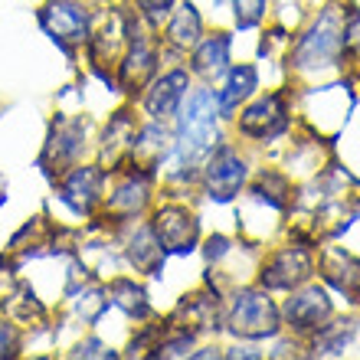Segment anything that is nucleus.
<instances>
[{"mask_svg":"<svg viewBox=\"0 0 360 360\" xmlns=\"http://www.w3.org/2000/svg\"><path fill=\"white\" fill-rule=\"evenodd\" d=\"M344 23L347 10L341 4H328L288 46V69L295 76H324L328 69L344 66Z\"/></svg>","mask_w":360,"mask_h":360,"instance_id":"f257e3e1","label":"nucleus"},{"mask_svg":"<svg viewBox=\"0 0 360 360\" xmlns=\"http://www.w3.org/2000/svg\"><path fill=\"white\" fill-rule=\"evenodd\" d=\"M223 328L243 341H266L282 334V308L269 298L262 285L243 288L239 285L223 311Z\"/></svg>","mask_w":360,"mask_h":360,"instance_id":"f03ea898","label":"nucleus"},{"mask_svg":"<svg viewBox=\"0 0 360 360\" xmlns=\"http://www.w3.org/2000/svg\"><path fill=\"white\" fill-rule=\"evenodd\" d=\"M249 180V161L239 154L236 144H223L219 141L213 151L203 158L200 164V184L203 193L217 203H229L233 197H239L246 190Z\"/></svg>","mask_w":360,"mask_h":360,"instance_id":"7ed1b4c3","label":"nucleus"},{"mask_svg":"<svg viewBox=\"0 0 360 360\" xmlns=\"http://www.w3.org/2000/svg\"><path fill=\"white\" fill-rule=\"evenodd\" d=\"M314 275V256L311 246H282L269 252L259 266L256 285H262L266 292H295L298 285L311 282Z\"/></svg>","mask_w":360,"mask_h":360,"instance_id":"20e7f679","label":"nucleus"},{"mask_svg":"<svg viewBox=\"0 0 360 360\" xmlns=\"http://www.w3.org/2000/svg\"><path fill=\"white\" fill-rule=\"evenodd\" d=\"M292 124V105L285 92L259 95L256 102H249L236 118V131L249 141H275L282 138Z\"/></svg>","mask_w":360,"mask_h":360,"instance_id":"39448f33","label":"nucleus"},{"mask_svg":"<svg viewBox=\"0 0 360 360\" xmlns=\"http://www.w3.org/2000/svg\"><path fill=\"white\" fill-rule=\"evenodd\" d=\"M334 318V302L328 298L321 285L304 282L292 292V298L282 304V328L295 334V338H311L321 324Z\"/></svg>","mask_w":360,"mask_h":360,"instance_id":"423d86ee","label":"nucleus"},{"mask_svg":"<svg viewBox=\"0 0 360 360\" xmlns=\"http://www.w3.org/2000/svg\"><path fill=\"white\" fill-rule=\"evenodd\" d=\"M39 23L66 53L89 43V10L82 0H49L39 10Z\"/></svg>","mask_w":360,"mask_h":360,"instance_id":"0eeeda50","label":"nucleus"},{"mask_svg":"<svg viewBox=\"0 0 360 360\" xmlns=\"http://www.w3.org/2000/svg\"><path fill=\"white\" fill-rule=\"evenodd\" d=\"M151 233L158 236L164 252H177V256L193 252V249H197V239H200L197 213L187 210L184 203H164V207L154 210Z\"/></svg>","mask_w":360,"mask_h":360,"instance_id":"6e6552de","label":"nucleus"},{"mask_svg":"<svg viewBox=\"0 0 360 360\" xmlns=\"http://www.w3.org/2000/svg\"><path fill=\"white\" fill-rule=\"evenodd\" d=\"M154 76H158V49H154V43L144 37L131 39L122 63H118V86L128 95H141L151 86Z\"/></svg>","mask_w":360,"mask_h":360,"instance_id":"1a4fd4ad","label":"nucleus"},{"mask_svg":"<svg viewBox=\"0 0 360 360\" xmlns=\"http://www.w3.org/2000/svg\"><path fill=\"white\" fill-rule=\"evenodd\" d=\"M219 321H223V311H219V292L210 288V292H193L187 295L184 302L177 304L171 324L177 331H187V334H203V331H217Z\"/></svg>","mask_w":360,"mask_h":360,"instance_id":"9d476101","label":"nucleus"},{"mask_svg":"<svg viewBox=\"0 0 360 360\" xmlns=\"http://www.w3.org/2000/svg\"><path fill=\"white\" fill-rule=\"evenodd\" d=\"M190 89V76L187 69H171V72H161V79H151V86L144 92V108L154 122H167L174 118L184 102V95Z\"/></svg>","mask_w":360,"mask_h":360,"instance_id":"9b49d317","label":"nucleus"},{"mask_svg":"<svg viewBox=\"0 0 360 360\" xmlns=\"http://www.w3.org/2000/svg\"><path fill=\"white\" fill-rule=\"evenodd\" d=\"M134 138H138V118H134L128 108L115 112L112 122H108V128H105V134H102V164H108L105 171L128 167Z\"/></svg>","mask_w":360,"mask_h":360,"instance_id":"f8f14e48","label":"nucleus"},{"mask_svg":"<svg viewBox=\"0 0 360 360\" xmlns=\"http://www.w3.org/2000/svg\"><path fill=\"white\" fill-rule=\"evenodd\" d=\"M102 184H105V171L102 167H72V171L63 177V200L76 213H92L98 203H102Z\"/></svg>","mask_w":360,"mask_h":360,"instance_id":"ddd939ff","label":"nucleus"},{"mask_svg":"<svg viewBox=\"0 0 360 360\" xmlns=\"http://www.w3.org/2000/svg\"><path fill=\"white\" fill-rule=\"evenodd\" d=\"M128 167H131V171L118 180V187L112 190V197L105 200V207L122 219L141 213L144 203H148V197H151V171L134 167V164H128Z\"/></svg>","mask_w":360,"mask_h":360,"instance_id":"4468645a","label":"nucleus"},{"mask_svg":"<svg viewBox=\"0 0 360 360\" xmlns=\"http://www.w3.org/2000/svg\"><path fill=\"white\" fill-rule=\"evenodd\" d=\"M229 49H233L229 33L200 37V43L193 46V56H190V72L200 76L203 82H217L219 76H226L229 69Z\"/></svg>","mask_w":360,"mask_h":360,"instance_id":"2eb2a0df","label":"nucleus"},{"mask_svg":"<svg viewBox=\"0 0 360 360\" xmlns=\"http://www.w3.org/2000/svg\"><path fill=\"white\" fill-rule=\"evenodd\" d=\"M318 269H321L328 285L344 292L351 302H360V262L351 252H344L338 246H328L321 252V259H318Z\"/></svg>","mask_w":360,"mask_h":360,"instance_id":"dca6fc26","label":"nucleus"},{"mask_svg":"<svg viewBox=\"0 0 360 360\" xmlns=\"http://www.w3.org/2000/svg\"><path fill=\"white\" fill-rule=\"evenodd\" d=\"M259 89V69L252 63H239V66L226 69V82L223 89H217L219 95V118H233L243 105L256 95Z\"/></svg>","mask_w":360,"mask_h":360,"instance_id":"f3484780","label":"nucleus"},{"mask_svg":"<svg viewBox=\"0 0 360 360\" xmlns=\"http://www.w3.org/2000/svg\"><path fill=\"white\" fill-rule=\"evenodd\" d=\"M82 138H86V124L82 122H56L53 124V134H49V141H46L43 164H56L53 171L63 174L66 164H72L79 158V151H82Z\"/></svg>","mask_w":360,"mask_h":360,"instance_id":"a211bd4d","label":"nucleus"},{"mask_svg":"<svg viewBox=\"0 0 360 360\" xmlns=\"http://www.w3.org/2000/svg\"><path fill=\"white\" fill-rule=\"evenodd\" d=\"M203 37V20H200L197 7L190 0H180L177 7H171L167 13V30H164V43L174 49H193Z\"/></svg>","mask_w":360,"mask_h":360,"instance_id":"6ab92c4d","label":"nucleus"},{"mask_svg":"<svg viewBox=\"0 0 360 360\" xmlns=\"http://www.w3.org/2000/svg\"><path fill=\"white\" fill-rule=\"evenodd\" d=\"M164 256H167V252L161 249V243H158V236L151 233V226L134 229L131 243H128V259H131V266L138 269V272L158 275L164 266Z\"/></svg>","mask_w":360,"mask_h":360,"instance_id":"aec40b11","label":"nucleus"},{"mask_svg":"<svg viewBox=\"0 0 360 360\" xmlns=\"http://www.w3.org/2000/svg\"><path fill=\"white\" fill-rule=\"evenodd\" d=\"M108 302H115L128 318H148L151 314V304H148V295H144L141 285H134V278H115L108 285Z\"/></svg>","mask_w":360,"mask_h":360,"instance_id":"412c9836","label":"nucleus"},{"mask_svg":"<svg viewBox=\"0 0 360 360\" xmlns=\"http://www.w3.org/2000/svg\"><path fill=\"white\" fill-rule=\"evenodd\" d=\"M269 0H233V13H236V27L239 30H252L259 27L269 13Z\"/></svg>","mask_w":360,"mask_h":360,"instance_id":"4be33fe9","label":"nucleus"},{"mask_svg":"<svg viewBox=\"0 0 360 360\" xmlns=\"http://www.w3.org/2000/svg\"><path fill=\"white\" fill-rule=\"evenodd\" d=\"M138 4H141L144 20H148L151 27H161V20H167V13H171V7L177 0H138Z\"/></svg>","mask_w":360,"mask_h":360,"instance_id":"5701e85b","label":"nucleus"},{"mask_svg":"<svg viewBox=\"0 0 360 360\" xmlns=\"http://www.w3.org/2000/svg\"><path fill=\"white\" fill-rule=\"evenodd\" d=\"M72 357H115V351L105 347L102 341H82L76 351H72Z\"/></svg>","mask_w":360,"mask_h":360,"instance_id":"b1692460","label":"nucleus"},{"mask_svg":"<svg viewBox=\"0 0 360 360\" xmlns=\"http://www.w3.org/2000/svg\"><path fill=\"white\" fill-rule=\"evenodd\" d=\"M13 354H17V331L13 324L0 321V357H13Z\"/></svg>","mask_w":360,"mask_h":360,"instance_id":"393cba45","label":"nucleus"},{"mask_svg":"<svg viewBox=\"0 0 360 360\" xmlns=\"http://www.w3.org/2000/svg\"><path fill=\"white\" fill-rule=\"evenodd\" d=\"M223 357H252V360H259L262 351H259V347H249V344H236V347H229Z\"/></svg>","mask_w":360,"mask_h":360,"instance_id":"a878e982","label":"nucleus"},{"mask_svg":"<svg viewBox=\"0 0 360 360\" xmlns=\"http://www.w3.org/2000/svg\"><path fill=\"white\" fill-rule=\"evenodd\" d=\"M4 197H7V193H4V180H0V203H4Z\"/></svg>","mask_w":360,"mask_h":360,"instance_id":"bb28decb","label":"nucleus"}]
</instances>
